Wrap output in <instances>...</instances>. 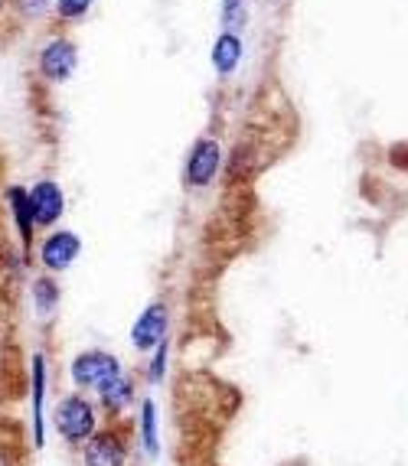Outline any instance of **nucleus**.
I'll return each instance as SVG.
<instances>
[{"instance_id": "nucleus-1", "label": "nucleus", "mask_w": 408, "mask_h": 466, "mask_svg": "<svg viewBox=\"0 0 408 466\" xmlns=\"http://www.w3.org/2000/svg\"><path fill=\"white\" fill-rule=\"evenodd\" d=\"M36 76L46 86H66L79 69V46L66 33H49L36 46Z\"/></svg>"}, {"instance_id": "nucleus-2", "label": "nucleus", "mask_w": 408, "mask_h": 466, "mask_svg": "<svg viewBox=\"0 0 408 466\" xmlns=\"http://www.w3.org/2000/svg\"><path fill=\"white\" fill-rule=\"evenodd\" d=\"M128 441H131V428L115 418L108 428L95 431L86 441V447H82V466H125Z\"/></svg>"}, {"instance_id": "nucleus-3", "label": "nucleus", "mask_w": 408, "mask_h": 466, "mask_svg": "<svg viewBox=\"0 0 408 466\" xmlns=\"http://www.w3.org/2000/svg\"><path fill=\"white\" fill-rule=\"evenodd\" d=\"M95 424H98V414H95V404L86 395H66L56 404V431L72 447L86 443L95 434Z\"/></svg>"}, {"instance_id": "nucleus-4", "label": "nucleus", "mask_w": 408, "mask_h": 466, "mask_svg": "<svg viewBox=\"0 0 408 466\" xmlns=\"http://www.w3.org/2000/svg\"><path fill=\"white\" fill-rule=\"evenodd\" d=\"M222 170V147L216 137H199L183 164V183L189 189H206Z\"/></svg>"}, {"instance_id": "nucleus-5", "label": "nucleus", "mask_w": 408, "mask_h": 466, "mask_svg": "<svg viewBox=\"0 0 408 466\" xmlns=\"http://www.w3.org/2000/svg\"><path fill=\"white\" fill-rule=\"evenodd\" d=\"M4 206H7L10 222H14V228H16L20 255H24V261L30 265V255H33V248H36V232H40V228H36V218H33V206H30L26 187H20V183L4 187Z\"/></svg>"}, {"instance_id": "nucleus-6", "label": "nucleus", "mask_w": 408, "mask_h": 466, "mask_svg": "<svg viewBox=\"0 0 408 466\" xmlns=\"http://www.w3.org/2000/svg\"><path fill=\"white\" fill-rule=\"evenodd\" d=\"M82 255V238L69 228H49V235L36 248V261L46 274H63L72 268V261Z\"/></svg>"}, {"instance_id": "nucleus-7", "label": "nucleus", "mask_w": 408, "mask_h": 466, "mask_svg": "<svg viewBox=\"0 0 408 466\" xmlns=\"http://www.w3.org/2000/svg\"><path fill=\"white\" fill-rule=\"evenodd\" d=\"M72 381L79 385V389H98L102 381H108L111 375L125 372L118 362L115 352H105V350H86L79 356L72 359Z\"/></svg>"}, {"instance_id": "nucleus-8", "label": "nucleus", "mask_w": 408, "mask_h": 466, "mask_svg": "<svg viewBox=\"0 0 408 466\" xmlns=\"http://www.w3.org/2000/svg\"><path fill=\"white\" fill-rule=\"evenodd\" d=\"M26 193H30V206H33V218H36V228H56V226H59V218L66 216L63 187H59L53 177H43V179H36Z\"/></svg>"}, {"instance_id": "nucleus-9", "label": "nucleus", "mask_w": 408, "mask_h": 466, "mask_svg": "<svg viewBox=\"0 0 408 466\" xmlns=\"http://www.w3.org/2000/svg\"><path fill=\"white\" fill-rule=\"evenodd\" d=\"M167 327H170V310H167V303L164 300H154L148 303V310L138 317V323L131 327V342H134V350H154L158 342L167 339Z\"/></svg>"}, {"instance_id": "nucleus-10", "label": "nucleus", "mask_w": 408, "mask_h": 466, "mask_svg": "<svg viewBox=\"0 0 408 466\" xmlns=\"http://www.w3.org/2000/svg\"><path fill=\"white\" fill-rule=\"evenodd\" d=\"M242 56H245L242 33L222 30L219 36L212 39L209 63H212V69H216V76H219V78L236 76V69H239V66H242Z\"/></svg>"}, {"instance_id": "nucleus-11", "label": "nucleus", "mask_w": 408, "mask_h": 466, "mask_svg": "<svg viewBox=\"0 0 408 466\" xmlns=\"http://www.w3.org/2000/svg\"><path fill=\"white\" fill-rule=\"evenodd\" d=\"M30 398H33V447H43L46 428H43V401H46V356L36 352L30 369Z\"/></svg>"}, {"instance_id": "nucleus-12", "label": "nucleus", "mask_w": 408, "mask_h": 466, "mask_svg": "<svg viewBox=\"0 0 408 466\" xmlns=\"http://www.w3.org/2000/svg\"><path fill=\"white\" fill-rule=\"evenodd\" d=\"M95 391H98V404H102V411L115 420L121 411H125L128 404L134 401V379L125 372H118V375H111L108 381H102Z\"/></svg>"}, {"instance_id": "nucleus-13", "label": "nucleus", "mask_w": 408, "mask_h": 466, "mask_svg": "<svg viewBox=\"0 0 408 466\" xmlns=\"http://www.w3.org/2000/svg\"><path fill=\"white\" fill-rule=\"evenodd\" d=\"M30 303H33V313H36L40 319L56 317V310H59V284H56V274L43 271L40 278H33Z\"/></svg>"}, {"instance_id": "nucleus-14", "label": "nucleus", "mask_w": 408, "mask_h": 466, "mask_svg": "<svg viewBox=\"0 0 408 466\" xmlns=\"http://www.w3.org/2000/svg\"><path fill=\"white\" fill-rule=\"evenodd\" d=\"M0 466H26V443L20 424L0 418Z\"/></svg>"}, {"instance_id": "nucleus-15", "label": "nucleus", "mask_w": 408, "mask_h": 466, "mask_svg": "<svg viewBox=\"0 0 408 466\" xmlns=\"http://www.w3.org/2000/svg\"><path fill=\"white\" fill-rule=\"evenodd\" d=\"M95 0H53V20L56 26H76L92 14Z\"/></svg>"}, {"instance_id": "nucleus-16", "label": "nucleus", "mask_w": 408, "mask_h": 466, "mask_svg": "<svg viewBox=\"0 0 408 466\" xmlns=\"http://www.w3.org/2000/svg\"><path fill=\"white\" fill-rule=\"evenodd\" d=\"M7 10L20 24H40L53 16V0H7Z\"/></svg>"}, {"instance_id": "nucleus-17", "label": "nucleus", "mask_w": 408, "mask_h": 466, "mask_svg": "<svg viewBox=\"0 0 408 466\" xmlns=\"http://www.w3.org/2000/svg\"><path fill=\"white\" fill-rule=\"evenodd\" d=\"M249 14H251V0H222V7H219L222 30L242 33L245 24H249Z\"/></svg>"}, {"instance_id": "nucleus-18", "label": "nucleus", "mask_w": 408, "mask_h": 466, "mask_svg": "<svg viewBox=\"0 0 408 466\" xmlns=\"http://www.w3.org/2000/svg\"><path fill=\"white\" fill-rule=\"evenodd\" d=\"M141 431H144V451L150 453V457H158V404L150 401H144L141 404Z\"/></svg>"}, {"instance_id": "nucleus-19", "label": "nucleus", "mask_w": 408, "mask_h": 466, "mask_svg": "<svg viewBox=\"0 0 408 466\" xmlns=\"http://www.w3.org/2000/svg\"><path fill=\"white\" fill-rule=\"evenodd\" d=\"M167 352H170L167 339L154 346V359H150V369H148V379L154 381V385H158V381L164 379V372H167Z\"/></svg>"}, {"instance_id": "nucleus-20", "label": "nucleus", "mask_w": 408, "mask_h": 466, "mask_svg": "<svg viewBox=\"0 0 408 466\" xmlns=\"http://www.w3.org/2000/svg\"><path fill=\"white\" fill-rule=\"evenodd\" d=\"M4 10H7V0H0V14H4Z\"/></svg>"}]
</instances>
